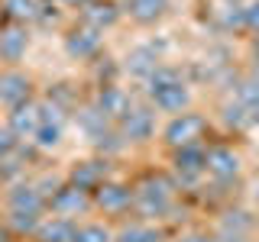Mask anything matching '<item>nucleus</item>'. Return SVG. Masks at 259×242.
Segmentation results:
<instances>
[{"instance_id":"obj_26","label":"nucleus","mask_w":259,"mask_h":242,"mask_svg":"<svg viewBox=\"0 0 259 242\" xmlns=\"http://www.w3.org/2000/svg\"><path fill=\"white\" fill-rule=\"evenodd\" d=\"M178 242H214V239L207 232H185V236H178Z\"/></svg>"},{"instance_id":"obj_28","label":"nucleus","mask_w":259,"mask_h":242,"mask_svg":"<svg viewBox=\"0 0 259 242\" xmlns=\"http://www.w3.org/2000/svg\"><path fill=\"white\" fill-rule=\"evenodd\" d=\"M0 242H10V226H0Z\"/></svg>"},{"instance_id":"obj_19","label":"nucleus","mask_w":259,"mask_h":242,"mask_svg":"<svg viewBox=\"0 0 259 242\" xmlns=\"http://www.w3.org/2000/svg\"><path fill=\"white\" fill-rule=\"evenodd\" d=\"M149 133H152V116L146 110H130L126 116H123V136H126V139L140 142Z\"/></svg>"},{"instance_id":"obj_7","label":"nucleus","mask_w":259,"mask_h":242,"mask_svg":"<svg viewBox=\"0 0 259 242\" xmlns=\"http://www.w3.org/2000/svg\"><path fill=\"white\" fill-rule=\"evenodd\" d=\"M207 174H214L217 181H233L240 174V155L227 145L207 149Z\"/></svg>"},{"instance_id":"obj_31","label":"nucleus","mask_w":259,"mask_h":242,"mask_svg":"<svg viewBox=\"0 0 259 242\" xmlns=\"http://www.w3.org/2000/svg\"><path fill=\"white\" fill-rule=\"evenodd\" d=\"M256 204H259V184H256Z\"/></svg>"},{"instance_id":"obj_12","label":"nucleus","mask_w":259,"mask_h":242,"mask_svg":"<svg viewBox=\"0 0 259 242\" xmlns=\"http://www.w3.org/2000/svg\"><path fill=\"white\" fill-rule=\"evenodd\" d=\"M39 119H42V103H23V107H16L13 113H10V129L20 139H32V133L39 129Z\"/></svg>"},{"instance_id":"obj_3","label":"nucleus","mask_w":259,"mask_h":242,"mask_svg":"<svg viewBox=\"0 0 259 242\" xmlns=\"http://www.w3.org/2000/svg\"><path fill=\"white\" fill-rule=\"evenodd\" d=\"M204 133H207V119L201 113H178L162 129V139L172 149H191V145L204 142Z\"/></svg>"},{"instance_id":"obj_11","label":"nucleus","mask_w":259,"mask_h":242,"mask_svg":"<svg viewBox=\"0 0 259 242\" xmlns=\"http://www.w3.org/2000/svg\"><path fill=\"white\" fill-rule=\"evenodd\" d=\"M7 207H10V213H42L46 197H42V191L26 184V188H13L7 194Z\"/></svg>"},{"instance_id":"obj_13","label":"nucleus","mask_w":259,"mask_h":242,"mask_svg":"<svg viewBox=\"0 0 259 242\" xmlns=\"http://www.w3.org/2000/svg\"><path fill=\"white\" fill-rule=\"evenodd\" d=\"M104 181H107V165L104 161H81L75 171H71V184L78 191H88V194H94Z\"/></svg>"},{"instance_id":"obj_16","label":"nucleus","mask_w":259,"mask_h":242,"mask_svg":"<svg viewBox=\"0 0 259 242\" xmlns=\"http://www.w3.org/2000/svg\"><path fill=\"white\" fill-rule=\"evenodd\" d=\"M26 48H29L26 29H20V26L0 29V58L4 62H20L23 55H26Z\"/></svg>"},{"instance_id":"obj_10","label":"nucleus","mask_w":259,"mask_h":242,"mask_svg":"<svg viewBox=\"0 0 259 242\" xmlns=\"http://www.w3.org/2000/svg\"><path fill=\"white\" fill-rule=\"evenodd\" d=\"M32 142L42 145V149H55V145L62 142V116H59L55 107L49 110L42 103V119H39V129L32 133Z\"/></svg>"},{"instance_id":"obj_14","label":"nucleus","mask_w":259,"mask_h":242,"mask_svg":"<svg viewBox=\"0 0 259 242\" xmlns=\"http://www.w3.org/2000/svg\"><path fill=\"white\" fill-rule=\"evenodd\" d=\"M65 48H68V55H75V58H91L97 48H101V32L91 29V26H81V29L71 32V36H65Z\"/></svg>"},{"instance_id":"obj_17","label":"nucleus","mask_w":259,"mask_h":242,"mask_svg":"<svg viewBox=\"0 0 259 242\" xmlns=\"http://www.w3.org/2000/svg\"><path fill=\"white\" fill-rule=\"evenodd\" d=\"M75 226L68 216H52V220H42L36 229V239L39 242H71V236H75Z\"/></svg>"},{"instance_id":"obj_24","label":"nucleus","mask_w":259,"mask_h":242,"mask_svg":"<svg viewBox=\"0 0 259 242\" xmlns=\"http://www.w3.org/2000/svg\"><path fill=\"white\" fill-rule=\"evenodd\" d=\"M243 26L259 32V0H246L243 4Z\"/></svg>"},{"instance_id":"obj_2","label":"nucleus","mask_w":259,"mask_h":242,"mask_svg":"<svg viewBox=\"0 0 259 242\" xmlns=\"http://www.w3.org/2000/svg\"><path fill=\"white\" fill-rule=\"evenodd\" d=\"M172 197H175V188L165 177H149L133 191V207L146 220H156V216H165L172 210Z\"/></svg>"},{"instance_id":"obj_5","label":"nucleus","mask_w":259,"mask_h":242,"mask_svg":"<svg viewBox=\"0 0 259 242\" xmlns=\"http://www.w3.org/2000/svg\"><path fill=\"white\" fill-rule=\"evenodd\" d=\"M32 97V81L26 75H20V71H7V75H0V103L4 107H23V103H29Z\"/></svg>"},{"instance_id":"obj_9","label":"nucleus","mask_w":259,"mask_h":242,"mask_svg":"<svg viewBox=\"0 0 259 242\" xmlns=\"http://www.w3.org/2000/svg\"><path fill=\"white\" fill-rule=\"evenodd\" d=\"M120 20V10H117V4H110V0H91V4L81 10V23L84 26H91L97 32H104L107 26H113V23Z\"/></svg>"},{"instance_id":"obj_23","label":"nucleus","mask_w":259,"mask_h":242,"mask_svg":"<svg viewBox=\"0 0 259 242\" xmlns=\"http://www.w3.org/2000/svg\"><path fill=\"white\" fill-rule=\"evenodd\" d=\"M162 232L152 229V226H130V229H123L117 236V242H159Z\"/></svg>"},{"instance_id":"obj_27","label":"nucleus","mask_w":259,"mask_h":242,"mask_svg":"<svg viewBox=\"0 0 259 242\" xmlns=\"http://www.w3.org/2000/svg\"><path fill=\"white\" fill-rule=\"evenodd\" d=\"M65 4H68V7H78V10H84V7L91 4V0H65Z\"/></svg>"},{"instance_id":"obj_21","label":"nucleus","mask_w":259,"mask_h":242,"mask_svg":"<svg viewBox=\"0 0 259 242\" xmlns=\"http://www.w3.org/2000/svg\"><path fill=\"white\" fill-rule=\"evenodd\" d=\"M71 242H117V236L104 223H78Z\"/></svg>"},{"instance_id":"obj_15","label":"nucleus","mask_w":259,"mask_h":242,"mask_svg":"<svg viewBox=\"0 0 259 242\" xmlns=\"http://www.w3.org/2000/svg\"><path fill=\"white\" fill-rule=\"evenodd\" d=\"M168 10V0H126V13L133 23H140V26H152V23H159L162 16Z\"/></svg>"},{"instance_id":"obj_29","label":"nucleus","mask_w":259,"mask_h":242,"mask_svg":"<svg viewBox=\"0 0 259 242\" xmlns=\"http://www.w3.org/2000/svg\"><path fill=\"white\" fill-rule=\"evenodd\" d=\"M253 52H256V58H259V32H256V39H253Z\"/></svg>"},{"instance_id":"obj_18","label":"nucleus","mask_w":259,"mask_h":242,"mask_svg":"<svg viewBox=\"0 0 259 242\" xmlns=\"http://www.w3.org/2000/svg\"><path fill=\"white\" fill-rule=\"evenodd\" d=\"M97 110L107 119H123L130 113V97L120 91V87H104L101 97H97Z\"/></svg>"},{"instance_id":"obj_1","label":"nucleus","mask_w":259,"mask_h":242,"mask_svg":"<svg viewBox=\"0 0 259 242\" xmlns=\"http://www.w3.org/2000/svg\"><path fill=\"white\" fill-rule=\"evenodd\" d=\"M149 97L162 113H175V116L188 107V87L182 84V78L175 71L165 68H156L149 75Z\"/></svg>"},{"instance_id":"obj_8","label":"nucleus","mask_w":259,"mask_h":242,"mask_svg":"<svg viewBox=\"0 0 259 242\" xmlns=\"http://www.w3.org/2000/svg\"><path fill=\"white\" fill-rule=\"evenodd\" d=\"M91 207V200H88V191H78L75 184H68V188H59L52 194V210L59 216H78V213H84V210Z\"/></svg>"},{"instance_id":"obj_30","label":"nucleus","mask_w":259,"mask_h":242,"mask_svg":"<svg viewBox=\"0 0 259 242\" xmlns=\"http://www.w3.org/2000/svg\"><path fill=\"white\" fill-rule=\"evenodd\" d=\"M4 16H7V13H4V7H0V23H4Z\"/></svg>"},{"instance_id":"obj_4","label":"nucleus","mask_w":259,"mask_h":242,"mask_svg":"<svg viewBox=\"0 0 259 242\" xmlns=\"http://www.w3.org/2000/svg\"><path fill=\"white\" fill-rule=\"evenodd\" d=\"M172 168L182 181H198L201 174H207V149L204 145H191V149H175Z\"/></svg>"},{"instance_id":"obj_20","label":"nucleus","mask_w":259,"mask_h":242,"mask_svg":"<svg viewBox=\"0 0 259 242\" xmlns=\"http://www.w3.org/2000/svg\"><path fill=\"white\" fill-rule=\"evenodd\" d=\"M0 7H4V13L10 16L13 23H26V20H36L39 16V0H0Z\"/></svg>"},{"instance_id":"obj_6","label":"nucleus","mask_w":259,"mask_h":242,"mask_svg":"<svg viewBox=\"0 0 259 242\" xmlns=\"http://www.w3.org/2000/svg\"><path fill=\"white\" fill-rule=\"evenodd\" d=\"M94 204L104 210V213H123L133 204V191L126 184H117V181H104L101 188L94 191Z\"/></svg>"},{"instance_id":"obj_22","label":"nucleus","mask_w":259,"mask_h":242,"mask_svg":"<svg viewBox=\"0 0 259 242\" xmlns=\"http://www.w3.org/2000/svg\"><path fill=\"white\" fill-rule=\"evenodd\" d=\"M237 103L246 107L253 116H259V78H246L237 91Z\"/></svg>"},{"instance_id":"obj_25","label":"nucleus","mask_w":259,"mask_h":242,"mask_svg":"<svg viewBox=\"0 0 259 242\" xmlns=\"http://www.w3.org/2000/svg\"><path fill=\"white\" fill-rule=\"evenodd\" d=\"M16 145H20V136H16L13 129H0V158H7Z\"/></svg>"}]
</instances>
